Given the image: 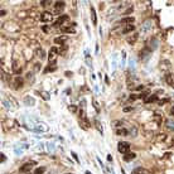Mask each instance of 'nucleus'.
<instances>
[{"mask_svg": "<svg viewBox=\"0 0 174 174\" xmlns=\"http://www.w3.org/2000/svg\"><path fill=\"white\" fill-rule=\"evenodd\" d=\"M37 56L40 57V58H44V57H46V52L42 51L40 48H38V49H37Z\"/></svg>", "mask_w": 174, "mask_h": 174, "instance_id": "c756f323", "label": "nucleus"}, {"mask_svg": "<svg viewBox=\"0 0 174 174\" xmlns=\"http://www.w3.org/2000/svg\"><path fill=\"white\" fill-rule=\"evenodd\" d=\"M64 6H66V4H64V1H56L53 5V10H54V14H61L63 12Z\"/></svg>", "mask_w": 174, "mask_h": 174, "instance_id": "0eeeda50", "label": "nucleus"}, {"mask_svg": "<svg viewBox=\"0 0 174 174\" xmlns=\"http://www.w3.org/2000/svg\"><path fill=\"white\" fill-rule=\"evenodd\" d=\"M52 1H48V0H44V1H40V5L42 6H47V5H49Z\"/></svg>", "mask_w": 174, "mask_h": 174, "instance_id": "f704fd0d", "label": "nucleus"}, {"mask_svg": "<svg viewBox=\"0 0 174 174\" xmlns=\"http://www.w3.org/2000/svg\"><path fill=\"white\" fill-rule=\"evenodd\" d=\"M71 154H72V157H73V159H74L76 161H77V163L80 161V159H78V157H77V154H76V153H74V151H72V153H71Z\"/></svg>", "mask_w": 174, "mask_h": 174, "instance_id": "c9c22d12", "label": "nucleus"}, {"mask_svg": "<svg viewBox=\"0 0 174 174\" xmlns=\"http://www.w3.org/2000/svg\"><path fill=\"white\" fill-rule=\"evenodd\" d=\"M62 32H63V33H74L76 29H74V27H66V25H63L62 27Z\"/></svg>", "mask_w": 174, "mask_h": 174, "instance_id": "b1692460", "label": "nucleus"}, {"mask_svg": "<svg viewBox=\"0 0 174 174\" xmlns=\"http://www.w3.org/2000/svg\"><path fill=\"white\" fill-rule=\"evenodd\" d=\"M23 102H24L27 106H34V104H35L34 99H33L32 96H25L24 99H23Z\"/></svg>", "mask_w": 174, "mask_h": 174, "instance_id": "f3484780", "label": "nucleus"}, {"mask_svg": "<svg viewBox=\"0 0 174 174\" xmlns=\"http://www.w3.org/2000/svg\"><path fill=\"white\" fill-rule=\"evenodd\" d=\"M153 28V19H146L145 21H143L141 24V28H140V33H149Z\"/></svg>", "mask_w": 174, "mask_h": 174, "instance_id": "f03ea898", "label": "nucleus"}, {"mask_svg": "<svg viewBox=\"0 0 174 174\" xmlns=\"http://www.w3.org/2000/svg\"><path fill=\"white\" fill-rule=\"evenodd\" d=\"M85 174H91V172H88V170H86V172H85Z\"/></svg>", "mask_w": 174, "mask_h": 174, "instance_id": "603ef678", "label": "nucleus"}, {"mask_svg": "<svg viewBox=\"0 0 174 174\" xmlns=\"http://www.w3.org/2000/svg\"><path fill=\"white\" fill-rule=\"evenodd\" d=\"M165 126L169 129V130H172V131H174V121L173 120H165Z\"/></svg>", "mask_w": 174, "mask_h": 174, "instance_id": "cd10ccee", "label": "nucleus"}, {"mask_svg": "<svg viewBox=\"0 0 174 174\" xmlns=\"http://www.w3.org/2000/svg\"><path fill=\"white\" fill-rule=\"evenodd\" d=\"M46 172V168L44 167H38L35 170H34V174H43Z\"/></svg>", "mask_w": 174, "mask_h": 174, "instance_id": "c85d7f7f", "label": "nucleus"}, {"mask_svg": "<svg viewBox=\"0 0 174 174\" xmlns=\"http://www.w3.org/2000/svg\"><path fill=\"white\" fill-rule=\"evenodd\" d=\"M136 158V154L135 153H131V151H129V153L124 154V160L125 161H130V160H133Z\"/></svg>", "mask_w": 174, "mask_h": 174, "instance_id": "aec40b11", "label": "nucleus"}, {"mask_svg": "<svg viewBox=\"0 0 174 174\" xmlns=\"http://www.w3.org/2000/svg\"><path fill=\"white\" fill-rule=\"evenodd\" d=\"M14 83H15L14 85L15 88H20V87L24 85V81H23V78H21V77H19V76H18V77L14 80Z\"/></svg>", "mask_w": 174, "mask_h": 174, "instance_id": "412c9836", "label": "nucleus"}, {"mask_svg": "<svg viewBox=\"0 0 174 174\" xmlns=\"http://www.w3.org/2000/svg\"><path fill=\"white\" fill-rule=\"evenodd\" d=\"M92 104H93V106L96 107V111H97V112H100V106H99V102H97L96 100H93V101H92Z\"/></svg>", "mask_w": 174, "mask_h": 174, "instance_id": "72a5a7b5", "label": "nucleus"}, {"mask_svg": "<svg viewBox=\"0 0 174 174\" xmlns=\"http://www.w3.org/2000/svg\"><path fill=\"white\" fill-rule=\"evenodd\" d=\"M170 115H172V116H174V106L170 108Z\"/></svg>", "mask_w": 174, "mask_h": 174, "instance_id": "de8ad7c7", "label": "nucleus"}, {"mask_svg": "<svg viewBox=\"0 0 174 174\" xmlns=\"http://www.w3.org/2000/svg\"><path fill=\"white\" fill-rule=\"evenodd\" d=\"M93 122H95V126H96V129H97V130H99V131H100V134H102V135H104V127H102L101 122H100L99 120H95Z\"/></svg>", "mask_w": 174, "mask_h": 174, "instance_id": "a878e982", "label": "nucleus"}, {"mask_svg": "<svg viewBox=\"0 0 174 174\" xmlns=\"http://www.w3.org/2000/svg\"><path fill=\"white\" fill-rule=\"evenodd\" d=\"M134 29H135V25H134V24H127V25H124V27H122V33H124V34L131 33V32H134Z\"/></svg>", "mask_w": 174, "mask_h": 174, "instance_id": "dca6fc26", "label": "nucleus"}, {"mask_svg": "<svg viewBox=\"0 0 174 174\" xmlns=\"http://www.w3.org/2000/svg\"><path fill=\"white\" fill-rule=\"evenodd\" d=\"M168 101H169V99H164V100H160V101H159V105H164V104H165V102H168Z\"/></svg>", "mask_w": 174, "mask_h": 174, "instance_id": "58836bf2", "label": "nucleus"}, {"mask_svg": "<svg viewBox=\"0 0 174 174\" xmlns=\"http://www.w3.org/2000/svg\"><path fill=\"white\" fill-rule=\"evenodd\" d=\"M159 67H160V70H161V71H164V72H167V73H168V71H169V70H170V67H172V64H170V62H169V61H167V59H165V61H161V63H160V66H159Z\"/></svg>", "mask_w": 174, "mask_h": 174, "instance_id": "ddd939ff", "label": "nucleus"}, {"mask_svg": "<svg viewBox=\"0 0 174 174\" xmlns=\"http://www.w3.org/2000/svg\"><path fill=\"white\" fill-rule=\"evenodd\" d=\"M33 130H35V131H48V130H49V126H48L46 122L37 121V122L33 124Z\"/></svg>", "mask_w": 174, "mask_h": 174, "instance_id": "7ed1b4c3", "label": "nucleus"}, {"mask_svg": "<svg viewBox=\"0 0 174 174\" xmlns=\"http://www.w3.org/2000/svg\"><path fill=\"white\" fill-rule=\"evenodd\" d=\"M66 76H67V77H71V76H72V72L67 71V72H66Z\"/></svg>", "mask_w": 174, "mask_h": 174, "instance_id": "49530a36", "label": "nucleus"}, {"mask_svg": "<svg viewBox=\"0 0 174 174\" xmlns=\"http://www.w3.org/2000/svg\"><path fill=\"white\" fill-rule=\"evenodd\" d=\"M68 20H70V17L68 15H62V17H59L56 20V23L53 24V27H59L62 24H66V21H68Z\"/></svg>", "mask_w": 174, "mask_h": 174, "instance_id": "9d476101", "label": "nucleus"}, {"mask_svg": "<svg viewBox=\"0 0 174 174\" xmlns=\"http://www.w3.org/2000/svg\"><path fill=\"white\" fill-rule=\"evenodd\" d=\"M68 110H70L71 112L76 114V112H77V110H78V108H77V106H74V105H71V106H68Z\"/></svg>", "mask_w": 174, "mask_h": 174, "instance_id": "2f4dec72", "label": "nucleus"}, {"mask_svg": "<svg viewBox=\"0 0 174 174\" xmlns=\"http://www.w3.org/2000/svg\"><path fill=\"white\" fill-rule=\"evenodd\" d=\"M138 38H139V33H133L130 37L126 38V42L129 43V44H131V46H133V44H135V43H136Z\"/></svg>", "mask_w": 174, "mask_h": 174, "instance_id": "4468645a", "label": "nucleus"}, {"mask_svg": "<svg viewBox=\"0 0 174 174\" xmlns=\"http://www.w3.org/2000/svg\"><path fill=\"white\" fill-rule=\"evenodd\" d=\"M34 165H35L34 161H28V163H25V164H23V165L19 168V172H20V173H28L29 170L33 169Z\"/></svg>", "mask_w": 174, "mask_h": 174, "instance_id": "423d86ee", "label": "nucleus"}, {"mask_svg": "<svg viewBox=\"0 0 174 174\" xmlns=\"http://www.w3.org/2000/svg\"><path fill=\"white\" fill-rule=\"evenodd\" d=\"M143 88H144V86H143V85H140V86L135 87V90H136V91H140V90H143Z\"/></svg>", "mask_w": 174, "mask_h": 174, "instance_id": "79ce46f5", "label": "nucleus"}, {"mask_svg": "<svg viewBox=\"0 0 174 174\" xmlns=\"http://www.w3.org/2000/svg\"><path fill=\"white\" fill-rule=\"evenodd\" d=\"M151 52H153L154 49H157L158 48V39L157 38H151L150 40H149V43H148V46H146Z\"/></svg>", "mask_w": 174, "mask_h": 174, "instance_id": "f8f14e48", "label": "nucleus"}, {"mask_svg": "<svg viewBox=\"0 0 174 174\" xmlns=\"http://www.w3.org/2000/svg\"><path fill=\"white\" fill-rule=\"evenodd\" d=\"M165 81H167V83L169 85V86H172V87H174V74L173 73H165Z\"/></svg>", "mask_w": 174, "mask_h": 174, "instance_id": "2eb2a0df", "label": "nucleus"}, {"mask_svg": "<svg viewBox=\"0 0 174 174\" xmlns=\"http://www.w3.org/2000/svg\"><path fill=\"white\" fill-rule=\"evenodd\" d=\"M68 40V37L67 35H59V37H56L54 38V43H58V44H63L64 42Z\"/></svg>", "mask_w": 174, "mask_h": 174, "instance_id": "a211bd4d", "label": "nucleus"}, {"mask_svg": "<svg viewBox=\"0 0 174 174\" xmlns=\"http://www.w3.org/2000/svg\"><path fill=\"white\" fill-rule=\"evenodd\" d=\"M131 174H149V172H148L146 169H144V168L139 167V168H135V169L131 172Z\"/></svg>", "mask_w": 174, "mask_h": 174, "instance_id": "4be33fe9", "label": "nucleus"}, {"mask_svg": "<svg viewBox=\"0 0 174 174\" xmlns=\"http://www.w3.org/2000/svg\"><path fill=\"white\" fill-rule=\"evenodd\" d=\"M157 141H158V144H164L167 148H170L174 144V140L170 136H167L165 134H159L157 136Z\"/></svg>", "mask_w": 174, "mask_h": 174, "instance_id": "f257e3e1", "label": "nucleus"}, {"mask_svg": "<svg viewBox=\"0 0 174 174\" xmlns=\"http://www.w3.org/2000/svg\"><path fill=\"white\" fill-rule=\"evenodd\" d=\"M5 14H6L5 10H1V12H0V15H1V17H3V15H5Z\"/></svg>", "mask_w": 174, "mask_h": 174, "instance_id": "3c124183", "label": "nucleus"}, {"mask_svg": "<svg viewBox=\"0 0 174 174\" xmlns=\"http://www.w3.org/2000/svg\"><path fill=\"white\" fill-rule=\"evenodd\" d=\"M40 19H42V21L43 23H51V21L53 20V14L51 13V12H43L42 14H40Z\"/></svg>", "mask_w": 174, "mask_h": 174, "instance_id": "6e6552de", "label": "nucleus"}, {"mask_svg": "<svg viewBox=\"0 0 174 174\" xmlns=\"http://www.w3.org/2000/svg\"><path fill=\"white\" fill-rule=\"evenodd\" d=\"M131 10H133V8H130V9H127V10H126V12H125V14H130V12H131Z\"/></svg>", "mask_w": 174, "mask_h": 174, "instance_id": "8fccbe9b", "label": "nucleus"}, {"mask_svg": "<svg viewBox=\"0 0 174 174\" xmlns=\"http://www.w3.org/2000/svg\"><path fill=\"white\" fill-rule=\"evenodd\" d=\"M155 101H158L157 95H150L148 99H145V104H151V102H155Z\"/></svg>", "mask_w": 174, "mask_h": 174, "instance_id": "393cba45", "label": "nucleus"}, {"mask_svg": "<svg viewBox=\"0 0 174 174\" xmlns=\"http://www.w3.org/2000/svg\"><path fill=\"white\" fill-rule=\"evenodd\" d=\"M48 148H49V150H53L54 149V145L52 143H48Z\"/></svg>", "mask_w": 174, "mask_h": 174, "instance_id": "c03bdc74", "label": "nucleus"}, {"mask_svg": "<svg viewBox=\"0 0 174 174\" xmlns=\"http://www.w3.org/2000/svg\"><path fill=\"white\" fill-rule=\"evenodd\" d=\"M42 97H44V100H49V96L46 95V92H43V93H42Z\"/></svg>", "mask_w": 174, "mask_h": 174, "instance_id": "a19ab883", "label": "nucleus"}, {"mask_svg": "<svg viewBox=\"0 0 174 174\" xmlns=\"http://www.w3.org/2000/svg\"><path fill=\"white\" fill-rule=\"evenodd\" d=\"M56 70H57L56 66H49V67H47L43 72H44V73H48V72H53V71H56Z\"/></svg>", "mask_w": 174, "mask_h": 174, "instance_id": "7c9ffc66", "label": "nucleus"}, {"mask_svg": "<svg viewBox=\"0 0 174 174\" xmlns=\"http://www.w3.org/2000/svg\"><path fill=\"white\" fill-rule=\"evenodd\" d=\"M112 125H114V126H116V127L119 129V127H120V126L122 125V121H120V120H116V121H114V122H112Z\"/></svg>", "mask_w": 174, "mask_h": 174, "instance_id": "473e14b6", "label": "nucleus"}, {"mask_svg": "<svg viewBox=\"0 0 174 174\" xmlns=\"http://www.w3.org/2000/svg\"><path fill=\"white\" fill-rule=\"evenodd\" d=\"M150 56H151V51L148 47H145L143 51H141V53H140V57H141V59H143L144 62H146L150 58Z\"/></svg>", "mask_w": 174, "mask_h": 174, "instance_id": "1a4fd4ad", "label": "nucleus"}, {"mask_svg": "<svg viewBox=\"0 0 174 174\" xmlns=\"http://www.w3.org/2000/svg\"><path fill=\"white\" fill-rule=\"evenodd\" d=\"M116 135L127 136V135H129V130H127V129H124V127H119V129H116Z\"/></svg>", "mask_w": 174, "mask_h": 174, "instance_id": "6ab92c4d", "label": "nucleus"}, {"mask_svg": "<svg viewBox=\"0 0 174 174\" xmlns=\"http://www.w3.org/2000/svg\"><path fill=\"white\" fill-rule=\"evenodd\" d=\"M91 20H92L93 25L97 24V17H96V12H95V9H93V8H91Z\"/></svg>", "mask_w": 174, "mask_h": 174, "instance_id": "bb28decb", "label": "nucleus"}, {"mask_svg": "<svg viewBox=\"0 0 174 174\" xmlns=\"http://www.w3.org/2000/svg\"><path fill=\"white\" fill-rule=\"evenodd\" d=\"M81 106H82V107H83V108H85V107H86V100H85V99H83V100H82V101H81Z\"/></svg>", "mask_w": 174, "mask_h": 174, "instance_id": "37998d69", "label": "nucleus"}, {"mask_svg": "<svg viewBox=\"0 0 174 174\" xmlns=\"http://www.w3.org/2000/svg\"><path fill=\"white\" fill-rule=\"evenodd\" d=\"M139 99V95H130V101L133 100H138Z\"/></svg>", "mask_w": 174, "mask_h": 174, "instance_id": "e433bc0d", "label": "nucleus"}, {"mask_svg": "<svg viewBox=\"0 0 174 174\" xmlns=\"http://www.w3.org/2000/svg\"><path fill=\"white\" fill-rule=\"evenodd\" d=\"M42 29H43V32H44V33H48V32H49V28H48L47 25H44V27H43Z\"/></svg>", "mask_w": 174, "mask_h": 174, "instance_id": "ea45409f", "label": "nucleus"}, {"mask_svg": "<svg viewBox=\"0 0 174 174\" xmlns=\"http://www.w3.org/2000/svg\"><path fill=\"white\" fill-rule=\"evenodd\" d=\"M117 150L120 151L121 154H126L130 150V144L127 141H120V143L117 144Z\"/></svg>", "mask_w": 174, "mask_h": 174, "instance_id": "20e7f679", "label": "nucleus"}, {"mask_svg": "<svg viewBox=\"0 0 174 174\" xmlns=\"http://www.w3.org/2000/svg\"><path fill=\"white\" fill-rule=\"evenodd\" d=\"M119 23L122 24V27H124V25H127V24H134V23H135V18H134V17H126V18L121 19Z\"/></svg>", "mask_w": 174, "mask_h": 174, "instance_id": "9b49d317", "label": "nucleus"}, {"mask_svg": "<svg viewBox=\"0 0 174 174\" xmlns=\"http://www.w3.org/2000/svg\"><path fill=\"white\" fill-rule=\"evenodd\" d=\"M57 56H58V49L56 47H52L49 49V53H48V61H49L51 64H52V62H56Z\"/></svg>", "mask_w": 174, "mask_h": 174, "instance_id": "39448f33", "label": "nucleus"}, {"mask_svg": "<svg viewBox=\"0 0 174 174\" xmlns=\"http://www.w3.org/2000/svg\"><path fill=\"white\" fill-rule=\"evenodd\" d=\"M13 71L17 73V74H19L20 72H21V67H20V63H18L17 61L13 63Z\"/></svg>", "mask_w": 174, "mask_h": 174, "instance_id": "5701e85b", "label": "nucleus"}, {"mask_svg": "<svg viewBox=\"0 0 174 174\" xmlns=\"http://www.w3.org/2000/svg\"><path fill=\"white\" fill-rule=\"evenodd\" d=\"M107 161H112V157L111 155H107Z\"/></svg>", "mask_w": 174, "mask_h": 174, "instance_id": "09e8293b", "label": "nucleus"}, {"mask_svg": "<svg viewBox=\"0 0 174 174\" xmlns=\"http://www.w3.org/2000/svg\"><path fill=\"white\" fill-rule=\"evenodd\" d=\"M0 160H1V163H3V161H5V160H6V157H5V155H4V154H3V153H1V154H0Z\"/></svg>", "mask_w": 174, "mask_h": 174, "instance_id": "4c0bfd02", "label": "nucleus"}, {"mask_svg": "<svg viewBox=\"0 0 174 174\" xmlns=\"http://www.w3.org/2000/svg\"><path fill=\"white\" fill-rule=\"evenodd\" d=\"M131 110H133L131 107H125V108H124V111H125V112H129V111H131Z\"/></svg>", "mask_w": 174, "mask_h": 174, "instance_id": "a18cd8bd", "label": "nucleus"}]
</instances>
